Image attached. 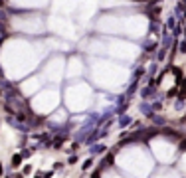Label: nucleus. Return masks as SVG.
I'll use <instances>...</instances> for the list:
<instances>
[{
    "label": "nucleus",
    "instance_id": "obj_1",
    "mask_svg": "<svg viewBox=\"0 0 186 178\" xmlns=\"http://www.w3.org/2000/svg\"><path fill=\"white\" fill-rule=\"evenodd\" d=\"M20 160H22V158H20V154L12 156V164H14V166H18V164H20Z\"/></svg>",
    "mask_w": 186,
    "mask_h": 178
},
{
    "label": "nucleus",
    "instance_id": "obj_2",
    "mask_svg": "<svg viewBox=\"0 0 186 178\" xmlns=\"http://www.w3.org/2000/svg\"><path fill=\"white\" fill-rule=\"evenodd\" d=\"M180 148H182V150H186V140H182V144H180Z\"/></svg>",
    "mask_w": 186,
    "mask_h": 178
}]
</instances>
